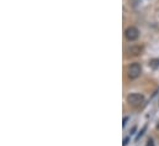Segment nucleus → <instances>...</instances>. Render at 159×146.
<instances>
[{
    "label": "nucleus",
    "instance_id": "obj_2",
    "mask_svg": "<svg viewBox=\"0 0 159 146\" xmlns=\"http://www.w3.org/2000/svg\"><path fill=\"white\" fill-rule=\"evenodd\" d=\"M141 73H142V67H141L140 63H137V62L129 65L127 67V76L129 79H137L141 76Z\"/></svg>",
    "mask_w": 159,
    "mask_h": 146
},
{
    "label": "nucleus",
    "instance_id": "obj_3",
    "mask_svg": "<svg viewBox=\"0 0 159 146\" xmlns=\"http://www.w3.org/2000/svg\"><path fill=\"white\" fill-rule=\"evenodd\" d=\"M125 36H126V39H127L128 41H131V42L132 41H136L138 37H140V30L134 26H129V27L126 29Z\"/></svg>",
    "mask_w": 159,
    "mask_h": 146
},
{
    "label": "nucleus",
    "instance_id": "obj_4",
    "mask_svg": "<svg viewBox=\"0 0 159 146\" xmlns=\"http://www.w3.org/2000/svg\"><path fill=\"white\" fill-rule=\"evenodd\" d=\"M142 51H143V47L140 45H133L126 50V52H127L128 56H138V55H141Z\"/></svg>",
    "mask_w": 159,
    "mask_h": 146
},
{
    "label": "nucleus",
    "instance_id": "obj_6",
    "mask_svg": "<svg viewBox=\"0 0 159 146\" xmlns=\"http://www.w3.org/2000/svg\"><path fill=\"white\" fill-rule=\"evenodd\" d=\"M147 146H154V144H153V140H148V144H147Z\"/></svg>",
    "mask_w": 159,
    "mask_h": 146
},
{
    "label": "nucleus",
    "instance_id": "obj_8",
    "mask_svg": "<svg viewBox=\"0 0 159 146\" xmlns=\"http://www.w3.org/2000/svg\"><path fill=\"white\" fill-rule=\"evenodd\" d=\"M127 120H128V118H125V119H123V126L126 125V123H127Z\"/></svg>",
    "mask_w": 159,
    "mask_h": 146
},
{
    "label": "nucleus",
    "instance_id": "obj_7",
    "mask_svg": "<svg viewBox=\"0 0 159 146\" xmlns=\"http://www.w3.org/2000/svg\"><path fill=\"white\" fill-rule=\"evenodd\" d=\"M128 140H129V139H128V137H126V139L123 140V146H125V145H127V144H128Z\"/></svg>",
    "mask_w": 159,
    "mask_h": 146
},
{
    "label": "nucleus",
    "instance_id": "obj_1",
    "mask_svg": "<svg viewBox=\"0 0 159 146\" xmlns=\"http://www.w3.org/2000/svg\"><path fill=\"white\" fill-rule=\"evenodd\" d=\"M143 102H144V97H143V94H141V93H131L127 95V103L131 107L138 108L143 104Z\"/></svg>",
    "mask_w": 159,
    "mask_h": 146
},
{
    "label": "nucleus",
    "instance_id": "obj_5",
    "mask_svg": "<svg viewBox=\"0 0 159 146\" xmlns=\"http://www.w3.org/2000/svg\"><path fill=\"white\" fill-rule=\"evenodd\" d=\"M149 66L152 68H158L159 67V58H154V60H152L149 62Z\"/></svg>",
    "mask_w": 159,
    "mask_h": 146
}]
</instances>
